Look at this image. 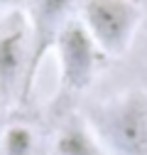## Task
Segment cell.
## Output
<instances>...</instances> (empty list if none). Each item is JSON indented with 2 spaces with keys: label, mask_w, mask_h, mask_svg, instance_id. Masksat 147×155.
I'll list each match as a JSON object with an SVG mask.
<instances>
[{
  "label": "cell",
  "mask_w": 147,
  "mask_h": 155,
  "mask_svg": "<svg viewBox=\"0 0 147 155\" xmlns=\"http://www.w3.org/2000/svg\"><path fill=\"white\" fill-rule=\"evenodd\" d=\"M83 121L108 155H147L145 89H127L93 104Z\"/></svg>",
  "instance_id": "cell-1"
},
{
  "label": "cell",
  "mask_w": 147,
  "mask_h": 155,
  "mask_svg": "<svg viewBox=\"0 0 147 155\" xmlns=\"http://www.w3.org/2000/svg\"><path fill=\"white\" fill-rule=\"evenodd\" d=\"M140 17L133 0H83L79 20L105 57H120L135 40Z\"/></svg>",
  "instance_id": "cell-2"
},
{
  "label": "cell",
  "mask_w": 147,
  "mask_h": 155,
  "mask_svg": "<svg viewBox=\"0 0 147 155\" xmlns=\"http://www.w3.org/2000/svg\"><path fill=\"white\" fill-rule=\"evenodd\" d=\"M54 52H57V62H59L61 96H76L86 91V86L93 81L101 67V59L105 57L79 17H71L61 27Z\"/></svg>",
  "instance_id": "cell-3"
},
{
  "label": "cell",
  "mask_w": 147,
  "mask_h": 155,
  "mask_svg": "<svg viewBox=\"0 0 147 155\" xmlns=\"http://www.w3.org/2000/svg\"><path fill=\"white\" fill-rule=\"evenodd\" d=\"M30 17L27 12L12 8L10 15L0 20V104L22 101L27 64H30Z\"/></svg>",
  "instance_id": "cell-4"
},
{
  "label": "cell",
  "mask_w": 147,
  "mask_h": 155,
  "mask_svg": "<svg viewBox=\"0 0 147 155\" xmlns=\"http://www.w3.org/2000/svg\"><path fill=\"white\" fill-rule=\"evenodd\" d=\"M76 0H32V12L30 17V37H32V49H30V64H27V79H25V91L22 101L32 94L37 71L47 54L54 49L57 37L61 27L71 20V8Z\"/></svg>",
  "instance_id": "cell-5"
},
{
  "label": "cell",
  "mask_w": 147,
  "mask_h": 155,
  "mask_svg": "<svg viewBox=\"0 0 147 155\" xmlns=\"http://www.w3.org/2000/svg\"><path fill=\"white\" fill-rule=\"evenodd\" d=\"M54 155H108L83 118H71L54 138Z\"/></svg>",
  "instance_id": "cell-6"
},
{
  "label": "cell",
  "mask_w": 147,
  "mask_h": 155,
  "mask_svg": "<svg viewBox=\"0 0 147 155\" xmlns=\"http://www.w3.org/2000/svg\"><path fill=\"white\" fill-rule=\"evenodd\" d=\"M34 130L27 128L25 123H15L10 126L3 138H0V148H3V155H34Z\"/></svg>",
  "instance_id": "cell-7"
},
{
  "label": "cell",
  "mask_w": 147,
  "mask_h": 155,
  "mask_svg": "<svg viewBox=\"0 0 147 155\" xmlns=\"http://www.w3.org/2000/svg\"><path fill=\"white\" fill-rule=\"evenodd\" d=\"M22 0H0V5H8V8H17Z\"/></svg>",
  "instance_id": "cell-8"
}]
</instances>
